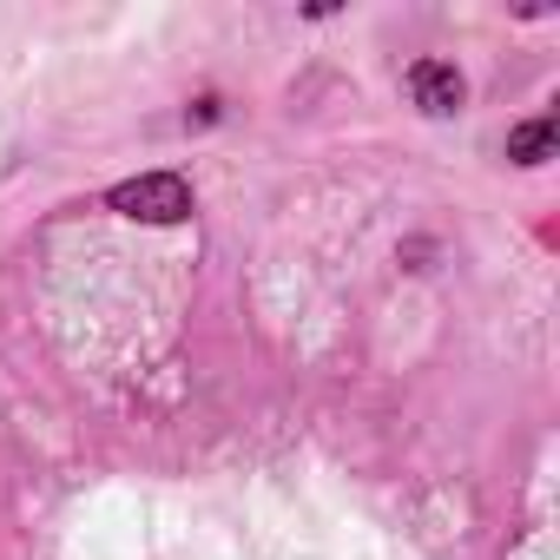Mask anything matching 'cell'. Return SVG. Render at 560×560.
<instances>
[{"label": "cell", "instance_id": "3", "mask_svg": "<svg viewBox=\"0 0 560 560\" xmlns=\"http://www.w3.org/2000/svg\"><path fill=\"white\" fill-rule=\"evenodd\" d=\"M547 152H553V119H547V113L508 132V159H514V165H540Z\"/></svg>", "mask_w": 560, "mask_h": 560}, {"label": "cell", "instance_id": "1", "mask_svg": "<svg viewBox=\"0 0 560 560\" xmlns=\"http://www.w3.org/2000/svg\"><path fill=\"white\" fill-rule=\"evenodd\" d=\"M106 205L119 218H132V224H178V218H191V185L178 172H145V178L113 185Z\"/></svg>", "mask_w": 560, "mask_h": 560}, {"label": "cell", "instance_id": "2", "mask_svg": "<svg viewBox=\"0 0 560 560\" xmlns=\"http://www.w3.org/2000/svg\"><path fill=\"white\" fill-rule=\"evenodd\" d=\"M409 93H416V106H422L429 119H448V113H462V100H468V86H462V73H455L448 60H416V67H409Z\"/></svg>", "mask_w": 560, "mask_h": 560}]
</instances>
